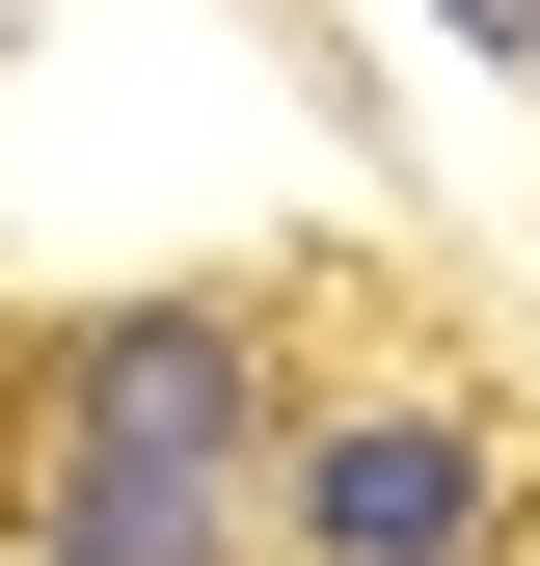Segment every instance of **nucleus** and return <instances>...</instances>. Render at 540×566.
<instances>
[{"label":"nucleus","instance_id":"3","mask_svg":"<svg viewBox=\"0 0 540 566\" xmlns=\"http://www.w3.org/2000/svg\"><path fill=\"white\" fill-rule=\"evenodd\" d=\"M433 28H459V54H540V0H433Z\"/></svg>","mask_w":540,"mask_h":566},{"label":"nucleus","instance_id":"1","mask_svg":"<svg viewBox=\"0 0 540 566\" xmlns=\"http://www.w3.org/2000/svg\"><path fill=\"white\" fill-rule=\"evenodd\" d=\"M0 566H243V324L217 297L54 324L28 459H0Z\"/></svg>","mask_w":540,"mask_h":566},{"label":"nucleus","instance_id":"2","mask_svg":"<svg viewBox=\"0 0 540 566\" xmlns=\"http://www.w3.org/2000/svg\"><path fill=\"white\" fill-rule=\"evenodd\" d=\"M270 539L298 566H513V459H487V405L378 378V405H324L270 459Z\"/></svg>","mask_w":540,"mask_h":566}]
</instances>
